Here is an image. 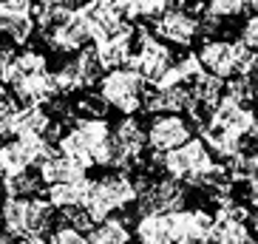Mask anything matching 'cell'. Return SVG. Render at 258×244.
Returning a JSON list of instances; mask_svg holds the SVG:
<instances>
[{
  "mask_svg": "<svg viewBox=\"0 0 258 244\" xmlns=\"http://www.w3.org/2000/svg\"><path fill=\"white\" fill-rule=\"evenodd\" d=\"M244 12H247V0H207L205 6V15L219 20V23L233 20V17L244 15Z\"/></svg>",
  "mask_w": 258,
  "mask_h": 244,
  "instance_id": "obj_30",
  "label": "cell"
},
{
  "mask_svg": "<svg viewBox=\"0 0 258 244\" xmlns=\"http://www.w3.org/2000/svg\"><path fill=\"white\" fill-rule=\"evenodd\" d=\"M252 238L247 210L238 207L230 199H219V210L213 213V230L210 241L216 244H244Z\"/></svg>",
  "mask_w": 258,
  "mask_h": 244,
  "instance_id": "obj_9",
  "label": "cell"
},
{
  "mask_svg": "<svg viewBox=\"0 0 258 244\" xmlns=\"http://www.w3.org/2000/svg\"><path fill=\"white\" fill-rule=\"evenodd\" d=\"M193 102V91L187 83H176V85H153L148 88L145 97V111L148 114H159V111H179L184 114Z\"/></svg>",
  "mask_w": 258,
  "mask_h": 244,
  "instance_id": "obj_15",
  "label": "cell"
},
{
  "mask_svg": "<svg viewBox=\"0 0 258 244\" xmlns=\"http://www.w3.org/2000/svg\"><path fill=\"white\" fill-rule=\"evenodd\" d=\"M29 213H31V196H3V202H0V230H6L15 241H26Z\"/></svg>",
  "mask_w": 258,
  "mask_h": 244,
  "instance_id": "obj_16",
  "label": "cell"
},
{
  "mask_svg": "<svg viewBox=\"0 0 258 244\" xmlns=\"http://www.w3.org/2000/svg\"><path fill=\"white\" fill-rule=\"evenodd\" d=\"M196 137V125L190 122L187 114L179 111H159L148 122V151L151 153H167Z\"/></svg>",
  "mask_w": 258,
  "mask_h": 244,
  "instance_id": "obj_8",
  "label": "cell"
},
{
  "mask_svg": "<svg viewBox=\"0 0 258 244\" xmlns=\"http://www.w3.org/2000/svg\"><path fill=\"white\" fill-rule=\"evenodd\" d=\"M83 9L94 26V43L134 26L128 9H125V0H85Z\"/></svg>",
  "mask_w": 258,
  "mask_h": 244,
  "instance_id": "obj_11",
  "label": "cell"
},
{
  "mask_svg": "<svg viewBox=\"0 0 258 244\" xmlns=\"http://www.w3.org/2000/svg\"><path fill=\"white\" fill-rule=\"evenodd\" d=\"M199 137L205 139L207 148L216 153V159H224V162L244 148V134H235V131L224 128V125H219V122H213V119H207L199 128Z\"/></svg>",
  "mask_w": 258,
  "mask_h": 244,
  "instance_id": "obj_20",
  "label": "cell"
},
{
  "mask_svg": "<svg viewBox=\"0 0 258 244\" xmlns=\"http://www.w3.org/2000/svg\"><path fill=\"white\" fill-rule=\"evenodd\" d=\"M137 210L139 213H148V210H162V213H170V210H179V207L187 205V191H184V182L173 179V176H159V179H148V176H137Z\"/></svg>",
  "mask_w": 258,
  "mask_h": 244,
  "instance_id": "obj_7",
  "label": "cell"
},
{
  "mask_svg": "<svg viewBox=\"0 0 258 244\" xmlns=\"http://www.w3.org/2000/svg\"><path fill=\"white\" fill-rule=\"evenodd\" d=\"M170 6H173V0H125V9H128V15H131L134 23H137V20L153 23V20H156L162 12H167Z\"/></svg>",
  "mask_w": 258,
  "mask_h": 244,
  "instance_id": "obj_29",
  "label": "cell"
},
{
  "mask_svg": "<svg viewBox=\"0 0 258 244\" xmlns=\"http://www.w3.org/2000/svg\"><path fill=\"white\" fill-rule=\"evenodd\" d=\"M210 119L224 125V128H230V131H235V134H250L252 122H255V108L244 105V102H238V99L224 94L219 99V105L213 108Z\"/></svg>",
  "mask_w": 258,
  "mask_h": 244,
  "instance_id": "obj_18",
  "label": "cell"
},
{
  "mask_svg": "<svg viewBox=\"0 0 258 244\" xmlns=\"http://www.w3.org/2000/svg\"><path fill=\"white\" fill-rule=\"evenodd\" d=\"M190 91H193V99L196 102H202L205 108H216L219 105V99L224 97V80L216 74H210V71H202V74L190 83Z\"/></svg>",
  "mask_w": 258,
  "mask_h": 244,
  "instance_id": "obj_27",
  "label": "cell"
},
{
  "mask_svg": "<svg viewBox=\"0 0 258 244\" xmlns=\"http://www.w3.org/2000/svg\"><path fill=\"white\" fill-rule=\"evenodd\" d=\"M131 238H134V233H131L128 221L116 213L105 216L102 221L91 224V230H88V241L94 244H128Z\"/></svg>",
  "mask_w": 258,
  "mask_h": 244,
  "instance_id": "obj_25",
  "label": "cell"
},
{
  "mask_svg": "<svg viewBox=\"0 0 258 244\" xmlns=\"http://www.w3.org/2000/svg\"><path fill=\"white\" fill-rule=\"evenodd\" d=\"M48 241L54 244H83L88 241V233H83V230L77 227V224H71V221H57L54 224V230L48 233Z\"/></svg>",
  "mask_w": 258,
  "mask_h": 244,
  "instance_id": "obj_32",
  "label": "cell"
},
{
  "mask_svg": "<svg viewBox=\"0 0 258 244\" xmlns=\"http://www.w3.org/2000/svg\"><path fill=\"white\" fill-rule=\"evenodd\" d=\"M6 91H9V85H6V83H3V80H0V99L6 97Z\"/></svg>",
  "mask_w": 258,
  "mask_h": 244,
  "instance_id": "obj_41",
  "label": "cell"
},
{
  "mask_svg": "<svg viewBox=\"0 0 258 244\" xmlns=\"http://www.w3.org/2000/svg\"><path fill=\"white\" fill-rule=\"evenodd\" d=\"M34 31H37V23L31 12L0 9V37H6L12 46H29Z\"/></svg>",
  "mask_w": 258,
  "mask_h": 244,
  "instance_id": "obj_22",
  "label": "cell"
},
{
  "mask_svg": "<svg viewBox=\"0 0 258 244\" xmlns=\"http://www.w3.org/2000/svg\"><path fill=\"white\" fill-rule=\"evenodd\" d=\"M139 196L137 179L128 170H108L99 179H91L88 185V196H85V213L91 219V224L102 221L105 216H114L134 205Z\"/></svg>",
  "mask_w": 258,
  "mask_h": 244,
  "instance_id": "obj_1",
  "label": "cell"
},
{
  "mask_svg": "<svg viewBox=\"0 0 258 244\" xmlns=\"http://www.w3.org/2000/svg\"><path fill=\"white\" fill-rule=\"evenodd\" d=\"M88 185L91 179H74V182H57V185H46V199L51 202L57 210H66V207H83L85 196H88Z\"/></svg>",
  "mask_w": 258,
  "mask_h": 244,
  "instance_id": "obj_24",
  "label": "cell"
},
{
  "mask_svg": "<svg viewBox=\"0 0 258 244\" xmlns=\"http://www.w3.org/2000/svg\"><path fill=\"white\" fill-rule=\"evenodd\" d=\"M173 221V244H202L210 241L213 213L205 207H179L170 210Z\"/></svg>",
  "mask_w": 258,
  "mask_h": 244,
  "instance_id": "obj_12",
  "label": "cell"
},
{
  "mask_svg": "<svg viewBox=\"0 0 258 244\" xmlns=\"http://www.w3.org/2000/svg\"><path fill=\"white\" fill-rule=\"evenodd\" d=\"M12 54H15V51H12L9 46H0V71H3V66L9 63V57H12Z\"/></svg>",
  "mask_w": 258,
  "mask_h": 244,
  "instance_id": "obj_37",
  "label": "cell"
},
{
  "mask_svg": "<svg viewBox=\"0 0 258 244\" xmlns=\"http://www.w3.org/2000/svg\"><path fill=\"white\" fill-rule=\"evenodd\" d=\"M43 37H46L51 51H62V54H74L80 48H85L88 43H94V26L85 15L83 3L71 6L51 29L43 31Z\"/></svg>",
  "mask_w": 258,
  "mask_h": 244,
  "instance_id": "obj_6",
  "label": "cell"
},
{
  "mask_svg": "<svg viewBox=\"0 0 258 244\" xmlns=\"http://www.w3.org/2000/svg\"><path fill=\"white\" fill-rule=\"evenodd\" d=\"M250 142H252V148H258V111H255V122L250 128Z\"/></svg>",
  "mask_w": 258,
  "mask_h": 244,
  "instance_id": "obj_38",
  "label": "cell"
},
{
  "mask_svg": "<svg viewBox=\"0 0 258 244\" xmlns=\"http://www.w3.org/2000/svg\"><path fill=\"white\" fill-rule=\"evenodd\" d=\"M153 34H159L165 43L170 46L187 48L193 40L199 37V17L190 12L187 6H170L167 12H162L156 20L151 23Z\"/></svg>",
  "mask_w": 258,
  "mask_h": 244,
  "instance_id": "obj_10",
  "label": "cell"
},
{
  "mask_svg": "<svg viewBox=\"0 0 258 244\" xmlns=\"http://www.w3.org/2000/svg\"><path fill=\"white\" fill-rule=\"evenodd\" d=\"M97 91L102 94L108 108L119 114H139L148 97V80L134 66H116V69H105L97 83Z\"/></svg>",
  "mask_w": 258,
  "mask_h": 244,
  "instance_id": "obj_3",
  "label": "cell"
},
{
  "mask_svg": "<svg viewBox=\"0 0 258 244\" xmlns=\"http://www.w3.org/2000/svg\"><path fill=\"white\" fill-rule=\"evenodd\" d=\"M247 202L252 205V210H258V176L247 179Z\"/></svg>",
  "mask_w": 258,
  "mask_h": 244,
  "instance_id": "obj_36",
  "label": "cell"
},
{
  "mask_svg": "<svg viewBox=\"0 0 258 244\" xmlns=\"http://www.w3.org/2000/svg\"><path fill=\"white\" fill-rule=\"evenodd\" d=\"M17 111H20L17 97H3V99H0V137H12Z\"/></svg>",
  "mask_w": 258,
  "mask_h": 244,
  "instance_id": "obj_34",
  "label": "cell"
},
{
  "mask_svg": "<svg viewBox=\"0 0 258 244\" xmlns=\"http://www.w3.org/2000/svg\"><path fill=\"white\" fill-rule=\"evenodd\" d=\"M134 26L125 31H116V34H108L99 43H94L99 54V63L105 69H116V66H128L131 63V57H134Z\"/></svg>",
  "mask_w": 258,
  "mask_h": 244,
  "instance_id": "obj_19",
  "label": "cell"
},
{
  "mask_svg": "<svg viewBox=\"0 0 258 244\" xmlns=\"http://www.w3.org/2000/svg\"><path fill=\"white\" fill-rule=\"evenodd\" d=\"M134 233L145 244H173V221H170V213H162V210L139 213L137 224H134Z\"/></svg>",
  "mask_w": 258,
  "mask_h": 244,
  "instance_id": "obj_21",
  "label": "cell"
},
{
  "mask_svg": "<svg viewBox=\"0 0 258 244\" xmlns=\"http://www.w3.org/2000/svg\"><path fill=\"white\" fill-rule=\"evenodd\" d=\"M0 185H3V170H0Z\"/></svg>",
  "mask_w": 258,
  "mask_h": 244,
  "instance_id": "obj_42",
  "label": "cell"
},
{
  "mask_svg": "<svg viewBox=\"0 0 258 244\" xmlns=\"http://www.w3.org/2000/svg\"><path fill=\"white\" fill-rule=\"evenodd\" d=\"M37 170H40V179H43V185L74 182V179H85V176H88V168H83L80 162H74L71 156H66L60 148H54L46 159L37 165Z\"/></svg>",
  "mask_w": 258,
  "mask_h": 244,
  "instance_id": "obj_17",
  "label": "cell"
},
{
  "mask_svg": "<svg viewBox=\"0 0 258 244\" xmlns=\"http://www.w3.org/2000/svg\"><path fill=\"white\" fill-rule=\"evenodd\" d=\"M224 94L227 97H233V99H238V102H244V105H252L255 102V88H252V80H250V74H235V77H230V80H224Z\"/></svg>",
  "mask_w": 258,
  "mask_h": 244,
  "instance_id": "obj_31",
  "label": "cell"
},
{
  "mask_svg": "<svg viewBox=\"0 0 258 244\" xmlns=\"http://www.w3.org/2000/svg\"><path fill=\"white\" fill-rule=\"evenodd\" d=\"M0 148H3V145H0Z\"/></svg>",
  "mask_w": 258,
  "mask_h": 244,
  "instance_id": "obj_43",
  "label": "cell"
},
{
  "mask_svg": "<svg viewBox=\"0 0 258 244\" xmlns=\"http://www.w3.org/2000/svg\"><path fill=\"white\" fill-rule=\"evenodd\" d=\"M77 111L83 116H105L111 108L102 99L99 91H80V99H77Z\"/></svg>",
  "mask_w": 258,
  "mask_h": 244,
  "instance_id": "obj_33",
  "label": "cell"
},
{
  "mask_svg": "<svg viewBox=\"0 0 258 244\" xmlns=\"http://www.w3.org/2000/svg\"><path fill=\"white\" fill-rule=\"evenodd\" d=\"M247 9H250V12H258V0H247Z\"/></svg>",
  "mask_w": 258,
  "mask_h": 244,
  "instance_id": "obj_40",
  "label": "cell"
},
{
  "mask_svg": "<svg viewBox=\"0 0 258 244\" xmlns=\"http://www.w3.org/2000/svg\"><path fill=\"white\" fill-rule=\"evenodd\" d=\"M196 54L205 66V71L221 77V80H230L235 74H250L252 63H255V51H250L241 40L235 43V40H224V37L202 40Z\"/></svg>",
  "mask_w": 258,
  "mask_h": 244,
  "instance_id": "obj_4",
  "label": "cell"
},
{
  "mask_svg": "<svg viewBox=\"0 0 258 244\" xmlns=\"http://www.w3.org/2000/svg\"><path fill=\"white\" fill-rule=\"evenodd\" d=\"M111 134L119 142V148L128 153L134 165L145 159V151H148V128L142 125L139 114H122L116 119V125H111Z\"/></svg>",
  "mask_w": 258,
  "mask_h": 244,
  "instance_id": "obj_14",
  "label": "cell"
},
{
  "mask_svg": "<svg viewBox=\"0 0 258 244\" xmlns=\"http://www.w3.org/2000/svg\"><path fill=\"white\" fill-rule=\"evenodd\" d=\"M12 94L17 97V102H34V105H51L54 99L60 97V88H57V80H54V71H37V74L20 77L17 83L9 85Z\"/></svg>",
  "mask_w": 258,
  "mask_h": 244,
  "instance_id": "obj_13",
  "label": "cell"
},
{
  "mask_svg": "<svg viewBox=\"0 0 258 244\" xmlns=\"http://www.w3.org/2000/svg\"><path fill=\"white\" fill-rule=\"evenodd\" d=\"M54 128V119H51V111L48 105H20L17 111V119H15V131L12 137H23V134H40V137H48Z\"/></svg>",
  "mask_w": 258,
  "mask_h": 244,
  "instance_id": "obj_23",
  "label": "cell"
},
{
  "mask_svg": "<svg viewBox=\"0 0 258 244\" xmlns=\"http://www.w3.org/2000/svg\"><path fill=\"white\" fill-rule=\"evenodd\" d=\"M241 43L250 51H258V12L247 15V20L241 23Z\"/></svg>",
  "mask_w": 258,
  "mask_h": 244,
  "instance_id": "obj_35",
  "label": "cell"
},
{
  "mask_svg": "<svg viewBox=\"0 0 258 244\" xmlns=\"http://www.w3.org/2000/svg\"><path fill=\"white\" fill-rule=\"evenodd\" d=\"M250 80H252V88H255V97H258V63L252 66V71H250Z\"/></svg>",
  "mask_w": 258,
  "mask_h": 244,
  "instance_id": "obj_39",
  "label": "cell"
},
{
  "mask_svg": "<svg viewBox=\"0 0 258 244\" xmlns=\"http://www.w3.org/2000/svg\"><path fill=\"white\" fill-rule=\"evenodd\" d=\"M173 51L159 34H153V29L148 26H134V57L128 66L139 71L148 80V85L159 83L162 77L167 74V69L173 66Z\"/></svg>",
  "mask_w": 258,
  "mask_h": 244,
  "instance_id": "obj_5",
  "label": "cell"
},
{
  "mask_svg": "<svg viewBox=\"0 0 258 244\" xmlns=\"http://www.w3.org/2000/svg\"><path fill=\"white\" fill-rule=\"evenodd\" d=\"M224 165H227V173L233 176V182H247V179L258 176V148H252V151L241 148Z\"/></svg>",
  "mask_w": 258,
  "mask_h": 244,
  "instance_id": "obj_28",
  "label": "cell"
},
{
  "mask_svg": "<svg viewBox=\"0 0 258 244\" xmlns=\"http://www.w3.org/2000/svg\"><path fill=\"white\" fill-rule=\"evenodd\" d=\"M111 139V122L105 116H77L69 128H62L57 148L74 162H80L83 168L91 170L97 165L102 148Z\"/></svg>",
  "mask_w": 258,
  "mask_h": 244,
  "instance_id": "obj_2",
  "label": "cell"
},
{
  "mask_svg": "<svg viewBox=\"0 0 258 244\" xmlns=\"http://www.w3.org/2000/svg\"><path fill=\"white\" fill-rule=\"evenodd\" d=\"M0 191H3V196H40V193L46 191V185L40 179V170L31 173V168H26V170L3 176Z\"/></svg>",
  "mask_w": 258,
  "mask_h": 244,
  "instance_id": "obj_26",
  "label": "cell"
}]
</instances>
